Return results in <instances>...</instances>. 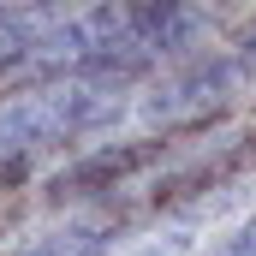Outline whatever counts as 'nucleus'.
Instances as JSON below:
<instances>
[{
  "label": "nucleus",
  "mask_w": 256,
  "mask_h": 256,
  "mask_svg": "<svg viewBox=\"0 0 256 256\" xmlns=\"http://www.w3.org/2000/svg\"><path fill=\"white\" fill-rule=\"evenodd\" d=\"M126 114V84L120 78H54L36 90H18L0 102V161L36 155L48 143L102 131Z\"/></svg>",
  "instance_id": "nucleus-1"
},
{
  "label": "nucleus",
  "mask_w": 256,
  "mask_h": 256,
  "mask_svg": "<svg viewBox=\"0 0 256 256\" xmlns=\"http://www.w3.org/2000/svg\"><path fill=\"white\" fill-rule=\"evenodd\" d=\"M250 84H244V72L232 66L226 48H214V54H196L185 60L179 72H167L143 102H137V120L143 126H196V120H214L220 108H232L238 96H244Z\"/></svg>",
  "instance_id": "nucleus-2"
},
{
  "label": "nucleus",
  "mask_w": 256,
  "mask_h": 256,
  "mask_svg": "<svg viewBox=\"0 0 256 256\" xmlns=\"http://www.w3.org/2000/svg\"><path fill=\"white\" fill-rule=\"evenodd\" d=\"M161 149L167 143H155V137H137V143H114V149H96L90 161H78V167H66L60 179H54V191H102V185H120L131 173H143L149 161H161Z\"/></svg>",
  "instance_id": "nucleus-3"
},
{
  "label": "nucleus",
  "mask_w": 256,
  "mask_h": 256,
  "mask_svg": "<svg viewBox=\"0 0 256 256\" xmlns=\"http://www.w3.org/2000/svg\"><path fill=\"white\" fill-rule=\"evenodd\" d=\"M108 250H114V226L78 220V226H60V232H48V238H36L12 256H108Z\"/></svg>",
  "instance_id": "nucleus-4"
},
{
  "label": "nucleus",
  "mask_w": 256,
  "mask_h": 256,
  "mask_svg": "<svg viewBox=\"0 0 256 256\" xmlns=\"http://www.w3.org/2000/svg\"><path fill=\"white\" fill-rule=\"evenodd\" d=\"M48 30V12L42 6H18V12H0V66H24V54L36 48V36Z\"/></svg>",
  "instance_id": "nucleus-5"
},
{
  "label": "nucleus",
  "mask_w": 256,
  "mask_h": 256,
  "mask_svg": "<svg viewBox=\"0 0 256 256\" xmlns=\"http://www.w3.org/2000/svg\"><path fill=\"white\" fill-rule=\"evenodd\" d=\"M226 54H232V66L244 72V84H256V24H244V30L226 42Z\"/></svg>",
  "instance_id": "nucleus-6"
},
{
  "label": "nucleus",
  "mask_w": 256,
  "mask_h": 256,
  "mask_svg": "<svg viewBox=\"0 0 256 256\" xmlns=\"http://www.w3.org/2000/svg\"><path fill=\"white\" fill-rule=\"evenodd\" d=\"M208 256H256V214L244 220V226H232V232H226Z\"/></svg>",
  "instance_id": "nucleus-7"
}]
</instances>
